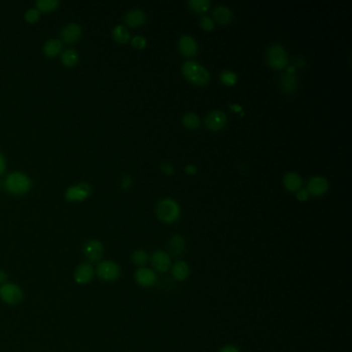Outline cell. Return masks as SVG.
<instances>
[{
  "instance_id": "cell-24",
  "label": "cell",
  "mask_w": 352,
  "mask_h": 352,
  "mask_svg": "<svg viewBox=\"0 0 352 352\" xmlns=\"http://www.w3.org/2000/svg\"><path fill=\"white\" fill-rule=\"evenodd\" d=\"M182 122L184 124L185 127L187 128H190V129H195V128H198L201 124V121H200V118H199V116L195 114V113H186L184 116H183V118H182Z\"/></svg>"
},
{
  "instance_id": "cell-7",
  "label": "cell",
  "mask_w": 352,
  "mask_h": 352,
  "mask_svg": "<svg viewBox=\"0 0 352 352\" xmlns=\"http://www.w3.org/2000/svg\"><path fill=\"white\" fill-rule=\"evenodd\" d=\"M227 124V116L223 111L215 110L208 114L206 125L211 130H220Z\"/></svg>"
},
{
  "instance_id": "cell-6",
  "label": "cell",
  "mask_w": 352,
  "mask_h": 352,
  "mask_svg": "<svg viewBox=\"0 0 352 352\" xmlns=\"http://www.w3.org/2000/svg\"><path fill=\"white\" fill-rule=\"evenodd\" d=\"M97 275L104 281H115L120 276V268L114 261H102L96 269Z\"/></svg>"
},
{
  "instance_id": "cell-11",
  "label": "cell",
  "mask_w": 352,
  "mask_h": 352,
  "mask_svg": "<svg viewBox=\"0 0 352 352\" xmlns=\"http://www.w3.org/2000/svg\"><path fill=\"white\" fill-rule=\"evenodd\" d=\"M104 247L100 241L92 240L85 244L84 246V255L89 261H97L103 256Z\"/></svg>"
},
{
  "instance_id": "cell-10",
  "label": "cell",
  "mask_w": 352,
  "mask_h": 352,
  "mask_svg": "<svg viewBox=\"0 0 352 352\" xmlns=\"http://www.w3.org/2000/svg\"><path fill=\"white\" fill-rule=\"evenodd\" d=\"M151 260H152L153 268L159 273H166L171 266L170 256L166 252H163L161 250L155 251L152 255Z\"/></svg>"
},
{
  "instance_id": "cell-22",
  "label": "cell",
  "mask_w": 352,
  "mask_h": 352,
  "mask_svg": "<svg viewBox=\"0 0 352 352\" xmlns=\"http://www.w3.org/2000/svg\"><path fill=\"white\" fill-rule=\"evenodd\" d=\"M113 36L115 38L116 42H118L120 44H125L129 41V32L127 28L123 25H117L114 30H113Z\"/></svg>"
},
{
  "instance_id": "cell-32",
  "label": "cell",
  "mask_w": 352,
  "mask_h": 352,
  "mask_svg": "<svg viewBox=\"0 0 352 352\" xmlns=\"http://www.w3.org/2000/svg\"><path fill=\"white\" fill-rule=\"evenodd\" d=\"M131 44L136 49H144L147 46V40L142 35H136L131 40Z\"/></svg>"
},
{
  "instance_id": "cell-36",
  "label": "cell",
  "mask_w": 352,
  "mask_h": 352,
  "mask_svg": "<svg viewBox=\"0 0 352 352\" xmlns=\"http://www.w3.org/2000/svg\"><path fill=\"white\" fill-rule=\"evenodd\" d=\"M219 352H240V350L234 346H225Z\"/></svg>"
},
{
  "instance_id": "cell-4",
  "label": "cell",
  "mask_w": 352,
  "mask_h": 352,
  "mask_svg": "<svg viewBox=\"0 0 352 352\" xmlns=\"http://www.w3.org/2000/svg\"><path fill=\"white\" fill-rule=\"evenodd\" d=\"M6 186L7 189L14 194H23L30 189L31 183L24 173L13 172L7 178Z\"/></svg>"
},
{
  "instance_id": "cell-18",
  "label": "cell",
  "mask_w": 352,
  "mask_h": 352,
  "mask_svg": "<svg viewBox=\"0 0 352 352\" xmlns=\"http://www.w3.org/2000/svg\"><path fill=\"white\" fill-rule=\"evenodd\" d=\"M93 278V269L89 263H83L76 269L74 279L79 284H86Z\"/></svg>"
},
{
  "instance_id": "cell-14",
  "label": "cell",
  "mask_w": 352,
  "mask_h": 352,
  "mask_svg": "<svg viewBox=\"0 0 352 352\" xmlns=\"http://www.w3.org/2000/svg\"><path fill=\"white\" fill-rule=\"evenodd\" d=\"M147 15L143 10L133 9L125 15L124 21L130 27H139L145 23Z\"/></svg>"
},
{
  "instance_id": "cell-34",
  "label": "cell",
  "mask_w": 352,
  "mask_h": 352,
  "mask_svg": "<svg viewBox=\"0 0 352 352\" xmlns=\"http://www.w3.org/2000/svg\"><path fill=\"white\" fill-rule=\"evenodd\" d=\"M309 192L307 191V189H300L297 191V199L300 202H306L309 199Z\"/></svg>"
},
{
  "instance_id": "cell-12",
  "label": "cell",
  "mask_w": 352,
  "mask_h": 352,
  "mask_svg": "<svg viewBox=\"0 0 352 352\" xmlns=\"http://www.w3.org/2000/svg\"><path fill=\"white\" fill-rule=\"evenodd\" d=\"M178 47L180 52L188 57L194 56L198 53V43L195 41V38L191 35L185 34L180 37V40L178 42Z\"/></svg>"
},
{
  "instance_id": "cell-3",
  "label": "cell",
  "mask_w": 352,
  "mask_h": 352,
  "mask_svg": "<svg viewBox=\"0 0 352 352\" xmlns=\"http://www.w3.org/2000/svg\"><path fill=\"white\" fill-rule=\"evenodd\" d=\"M268 64L275 69H283L287 66L288 56L285 48L280 44L272 45L267 52Z\"/></svg>"
},
{
  "instance_id": "cell-20",
  "label": "cell",
  "mask_w": 352,
  "mask_h": 352,
  "mask_svg": "<svg viewBox=\"0 0 352 352\" xmlns=\"http://www.w3.org/2000/svg\"><path fill=\"white\" fill-rule=\"evenodd\" d=\"M168 252L174 256H178L183 254L185 251V241L184 238L180 234H174L167 243Z\"/></svg>"
},
{
  "instance_id": "cell-38",
  "label": "cell",
  "mask_w": 352,
  "mask_h": 352,
  "mask_svg": "<svg viewBox=\"0 0 352 352\" xmlns=\"http://www.w3.org/2000/svg\"><path fill=\"white\" fill-rule=\"evenodd\" d=\"M6 169V161H5V158H4V156L0 154V173H3Z\"/></svg>"
},
{
  "instance_id": "cell-25",
  "label": "cell",
  "mask_w": 352,
  "mask_h": 352,
  "mask_svg": "<svg viewBox=\"0 0 352 352\" xmlns=\"http://www.w3.org/2000/svg\"><path fill=\"white\" fill-rule=\"evenodd\" d=\"M61 59L64 65L73 66L77 63V61H79V55H77V53L74 50L68 49L62 54Z\"/></svg>"
},
{
  "instance_id": "cell-8",
  "label": "cell",
  "mask_w": 352,
  "mask_h": 352,
  "mask_svg": "<svg viewBox=\"0 0 352 352\" xmlns=\"http://www.w3.org/2000/svg\"><path fill=\"white\" fill-rule=\"evenodd\" d=\"M90 193V186L87 183H81L68 188L65 193V198L69 202H82L89 197Z\"/></svg>"
},
{
  "instance_id": "cell-39",
  "label": "cell",
  "mask_w": 352,
  "mask_h": 352,
  "mask_svg": "<svg viewBox=\"0 0 352 352\" xmlns=\"http://www.w3.org/2000/svg\"><path fill=\"white\" fill-rule=\"evenodd\" d=\"M7 279H8L7 274L4 271H0V284H5Z\"/></svg>"
},
{
  "instance_id": "cell-30",
  "label": "cell",
  "mask_w": 352,
  "mask_h": 352,
  "mask_svg": "<svg viewBox=\"0 0 352 352\" xmlns=\"http://www.w3.org/2000/svg\"><path fill=\"white\" fill-rule=\"evenodd\" d=\"M40 17H41V13L37 9H30L25 14L26 21L29 23H35L36 21H38Z\"/></svg>"
},
{
  "instance_id": "cell-28",
  "label": "cell",
  "mask_w": 352,
  "mask_h": 352,
  "mask_svg": "<svg viewBox=\"0 0 352 352\" xmlns=\"http://www.w3.org/2000/svg\"><path fill=\"white\" fill-rule=\"evenodd\" d=\"M36 6L38 11L48 13L56 10L57 7L59 6V2H57V0H38Z\"/></svg>"
},
{
  "instance_id": "cell-1",
  "label": "cell",
  "mask_w": 352,
  "mask_h": 352,
  "mask_svg": "<svg viewBox=\"0 0 352 352\" xmlns=\"http://www.w3.org/2000/svg\"><path fill=\"white\" fill-rule=\"evenodd\" d=\"M182 72L186 79L192 84L203 86L210 80V73L208 69L193 60H187L182 65Z\"/></svg>"
},
{
  "instance_id": "cell-21",
  "label": "cell",
  "mask_w": 352,
  "mask_h": 352,
  "mask_svg": "<svg viewBox=\"0 0 352 352\" xmlns=\"http://www.w3.org/2000/svg\"><path fill=\"white\" fill-rule=\"evenodd\" d=\"M171 274H172V277L175 280L184 281L189 277V274H190L189 266L185 261L179 260L173 265L171 269Z\"/></svg>"
},
{
  "instance_id": "cell-15",
  "label": "cell",
  "mask_w": 352,
  "mask_h": 352,
  "mask_svg": "<svg viewBox=\"0 0 352 352\" xmlns=\"http://www.w3.org/2000/svg\"><path fill=\"white\" fill-rule=\"evenodd\" d=\"M284 187L290 192H297L303 185V179L296 171H288L283 177Z\"/></svg>"
},
{
  "instance_id": "cell-19",
  "label": "cell",
  "mask_w": 352,
  "mask_h": 352,
  "mask_svg": "<svg viewBox=\"0 0 352 352\" xmlns=\"http://www.w3.org/2000/svg\"><path fill=\"white\" fill-rule=\"evenodd\" d=\"M213 17L218 23L226 25L232 20V12L226 6H218L214 9Z\"/></svg>"
},
{
  "instance_id": "cell-9",
  "label": "cell",
  "mask_w": 352,
  "mask_h": 352,
  "mask_svg": "<svg viewBox=\"0 0 352 352\" xmlns=\"http://www.w3.org/2000/svg\"><path fill=\"white\" fill-rule=\"evenodd\" d=\"M328 186L327 179L322 177V175H314L307 182V191L309 194L318 197V195H322L328 190Z\"/></svg>"
},
{
  "instance_id": "cell-31",
  "label": "cell",
  "mask_w": 352,
  "mask_h": 352,
  "mask_svg": "<svg viewBox=\"0 0 352 352\" xmlns=\"http://www.w3.org/2000/svg\"><path fill=\"white\" fill-rule=\"evenodd\" d=\"M200 24H201V27L207 31H211L215 27L213 19L209 16H203L200 20Z\"/></svg>"
},
{
  "instance_id": "cell-5",
  "label": "cell",
  "mask_w": 352,
  "mask_h": 352,
  "mask_svg": "<svg viewBox=\"0 0 352 352\" xmlns=\"http://www.w3.org/2000/svg\"><path fill=\"white\" fill-rule=\"evenodd\" d=\"M0 298L10 305L20 303L23 299V292L21 288L13 283H5L0 287Z\"/></svg>"
},
{
  "instance_id": "cell-23",
  "label": "cell",
  "mask_w": 352,
  "mask_h": 352,
  "mask_svg": "<svg viewBox=\"0 0 352 352\" xmlns=\"http://www.w3.org/2000/svg\"><path fill=\"white\" fill-rule=\"evenodd\" d=\"M61 43L58 40H50L44 47V52L49 57H55L61 51Z\"/></svg>"
},
{
  "instance_id": "cell-37",
  "label": "cell",
  "mask_w": 352,
  "mask_h": 352,
  "mask_svg": "<svg viewBox=\"0 0 352 352\" xmlns=\"http://www.w3.org/2000/svg\"><path fill=\"white\" fill-rule=\"evenodd\" d=\"M130 184H131V178L129 177V175H125L124 179L122 180V186H123V188H127Z\"/></svg>"
},
{
  "instance_id": "cell-2",
  "label": "cell",
  "mask_w": 352,
  "mask_h": 352,
  "mask_svg": "<svg viewBox=\"0 0 352 352\" xmlns=\"http://www.w3.org/2000/svg\"><path fill=\"white\" fill-rule=\"evenodd\" d=\"M156 214L162 222L171 223L179 219L181 208L174 200L165 198L160 200L156 205Z\"/></svg>"
},
{
  "instance_id": "cell-33",
  "label": "cell",
  "mask_w": 352,
  "mask_h": 352,
  "mask_svg": "<svg viewBox=\"0 0 352 352\" xmlns=\"http://www.w3.org/2000/svg\"><path fill=\"white\" fill-rule=\"evenodd\" d=\"M160 168H161V170L165 173V174H173V172H174V167H173V165L170 163V162H168V161H163V162H161L160 163Z\"/></svg>"
},
{
  "instance_id": "cell-35",
  "label": "cell",
  "mask_w": 352,
  "mask_h": 352,
  "mask_svg": "<svg viewBox=\"0 0 352 352\" xmlns=\"http://www.w3.org/2000/svg\"><path fill=\"white\" fill-rule=\"evenodd\" d=\"M185 171L189 174H194L195 172L198 171V167L193 164H188L185 166Z\"/></svg>"
},
{
  "instance_id": "cell-26",
  "label": "cell",
  "mask_w": 352,
  "mask_h": 352,
  "mask_svg": "<svg viewBox=\"0 0 352 352\" xmlns=\"http://www.w3.org/2000/svg\"><path fill=\"white\" fill-rule=\"evenodd\" d=\"M188 7L197 13H205L210 9L211 4L209 0H190Z\"/></svg>"
},
{
  "instance_id": "cell-17",
  "label": "cell",
  "mask_w": 352,
  "mask_h": 352,
  "mask_svg": "<svg viewBox=\"0 0 352 352\" xmlns=\"http://www.w3.org/2000/svg\"><path fill=\"white\" fill-rule=\"evenodd\" d=\"M82 34V29L80 25L71 23L64 27V29L61 32L62 40L66 43H74L79 40Z\"/></svg>"
},
{
  "instance_id": "cell-13",
  "label": "cell",
  "mask_w": 352,
  "mask_h": 352,
  "mask_svg": "<svg viewBox=\"0 0 352 352\" xmlns=\"http://www.w3.org/2000/svg\"><path fill=\"white\" fill-rule=\"evenodd\" d=\"M135 281L143 287H151L157 281V277H156L154 271L147 268H141L135 273Z\"/></svg>"
},
{
  "instance_id": "cell-29",
  "label": "cell",
  "mask_w": 352,
  "mask_h": 352,
  "mask_svg": "<svg viewBox=\"0 0 352 352\" xmlns=\"http://www.w3.org/2000/svg\"><path fill=\"white\" fill-rule=\"evenodd\" d=\"M149 260V255L148 253L145 250L139 249L135 250L132 254V261L136 265V266H144L148 262Z\"/></svg>"
},
{
  "instance_id": "cell-16",
  "label": "cell",
  "mask_w": 352,
  "mask_h": 352,
  "mask_svg": "<svg viewBox=\"0 0 352 352\" xmlns=\"http://www.w3.org/2000/svg\"><path fill=\"white\" fill-rule=\"evenodd\" d=\"M280 88L286 94H291L298 88V77L295 73L285 72L280 80Z\"/></svg>"
},
{
  "instance_id": "cell-27",
  "label": "cell",
  "mask_w": 352,
  "mask_h": 352,
  "mask_svg": "<svg viewBox=\"0 0 352 352\" xmlns=\"http://www.w3.org/2000/svg\"><path fill=\"white\" fill-rule=\"evenodd\" d=\"M220 81L227 86H232L238 81V74L232 70H223L220 75Z\"/></svg>"
}]
</instances>
